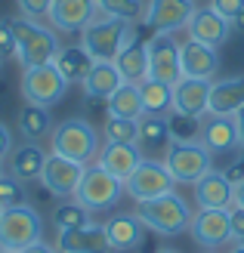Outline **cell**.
Segmentation results:
<instances>
[{
    "mask_svg": "<svg viewBox=\"0 0 244 253\" xmlns=\"http://www.w3.org/2000/svg\"><path fill=\"white\" fill-rule=\"evenodd\" d=\"M12 22V31H16V59L22 62V68H31V65H47V62H56L59 56V31L47 28L37 19H25L16 16L9 19Z\"/></svg>",
    "mask_w": 244,
    "mask_h": 253,
    "instance_id": "6da1fadb",
    "label": "cell"
},
{
    "mask_svg": "<svg viewBox=\"0 0 244 253\" xmlns=\"http://www.w3.org/2000/svg\"><path fill=\"white\" fill-rule=\"evenodd\" d=\"M136 216L143 219L146 229L158 232L164 238H176V235L189 232L192 207L186 204V198H179L176 192H167L161 198L139 201V204H136Z\"/></svg>",
    "mask_w": 244,
    "mask_h": 253,
    "instance_id": "7a4b0ae2",
    "label": "cell"
},
{
    "mask_svg": "<svg viewBox=\"0 0 244 253\" xmlns=\"http://www.w3.org/2000/svg\"><path fill=\"white\" fill-rule=\"evenodd\" d=\"M53 151L68 161H78L84 164V167H90V164H96L99 158V133L96 126L90 124L87 118H68L56 124L53 130Z\"/></svg>",
    "mask_w": 244,
    "mask_h": 253,
    "instance_id": "3957f363",
    "label": "cell"
},
{
    "mask_svg": "<svg viewBox=\"0 0 244 253\" xmlns=\"http://www.w3.org/2000/svg\"><path fill=\"white\" fill-rule=\"evenodd\" d=\"M130 25L133 22L118 19V16H99L81 31V46L93 56V62H114V56L124 49Z\"/></svg>",
    "mask_w": 244,
    "mask_h": 253,
    "instance_id": "277c9868",
    "label": "cell"
},
{
    "mask_svg": "<svg viewBox=\"0 0 244 253\" xmlns=\"http://www.w3.org/2000/svg\"><path fill=\"white\" fill-rule=\"evenodd\" d=\"M164 164L176 185H195L204 173L213 170V155L204 148L201 139L192 142H170V148L164 151Z\"/></svg>",
    "mask_w": 244,
    "mask_h": 253,
    "instance_id": "5b68a950",
    "label": "cell"
},
{
    "mask_svg": "<svg viewBox=\"0 0 244 253\" xmlns=\"http://www.w3.org/2000/svg\"><path fill=\"white\" fill-rule=\"evenodd\" d=\"M37 241H44V219L37 213V207L19 204L0 213V247L25 250Z\"/></svg>",
    "mask_w": 244,
    "mask_h": 253,
    "instance_id": "8992f818",
    "label": "cell"
},
{
    "mask_svg": "<svg viewBox=\"0 0 244 253\" xmlns=\"http://www.w3.org/2000/svg\"><path fill=\"white\" fill-rule=\"evenodd\" d=\"M124 182L118 179V176H111L108 170H102L99 164H90V167L84 170V179L78 185V195H74V201L78 204H84L90 213H105L111 210L118 201L124 198Z\"/></svg>",
    "mask_w": 244,
    "mask_h": 253,
    "instance_id": "52a82bcc",
    "label": "cell"
},
{
    "mask_svg": "<svg viewBox=\"0 0 244 253\" xmlns=\"http://www.w3.org/2000/svg\"><path fill=\"white\" fill-rule=\"evenodd\" d=\"M68 78L56 68V62H47V65H31L22 71V96L25 102L34 105H47L53 108L59 105L68 93Z\"/></svg>",
    "mask_w": 244,
    "mask_h": 253,
    "instance_id": "ba28073f",
    "label": "cell"
},
{
    "mask_svg": "<svg viewBox=\"0 0 244 253\" xmlns=\"http://www.w3.org/2000/svg\"><path fill=\"white\" fill-rule=\"evenodd\" d=\"M124 192L139 204V201H151V198H161L167 192H176V179L170 176L164 161L143 158L139 167L130 173V179L124 182Z\"/></svg>",
    "mask_w": 244,
    "mask_h": 253,
    "instance_id": "9c48e42d",
    "label": "cell"
},
{
    "mask_svg": "<svg viewBox=\"0 0 244 253\" xmlns=\"http://www.w3.org/2000/svg\"><path fill=\"white\" fill-rule=\"evenodd\" d=\"M84 164L78 161H68V158H62V155H47V164H44V173H41V182L44 188L53 198H62V201H68L78 195V185L84 179Z\"/></svg>",
    "mask_w": 244,
    "mask_h": 253,
    "instance_id": "30bf717a",
    "label": "cell"
},
{
    "mask_svg": "<svg viewBox=\"0 0 244 253\" xmlns=\"http://www.w3.org/2000/svg\"><path fill=\"white\" fill-rule=\"evenodd\" d=\"M148 49V78L176 84L183 78V65H179V41L176 34H151V41L146 43Z\"/></svg>",
    "mask_w": 244,
    "mask_h": 253,
    "instance_id": "8fae6325",
    "label": "cell"
},
{
    "mask_svg": "<svg viewBox=\"0 0 244 253\" xmlns=\"http://www.w3.org/2000/svg\"><path fill=\"white\" fill-rule=\"evenodd\" d=\"M192 12H195V0H148L143 22L155 34H176L189 25Z\"/></svg>",
    "mask_w": 244,
    "mask_h": 253,
    "instance_id": "7c38bea8",
    "label": "cell"
},
{
    "mask_svg": "<svg viewBox=\"0 0 244 253\" xmlns=\"http://www.w3.org/2000/svg\"><path fill=\"white\" fill-rule=\"evenodd\" d=\"M189 232H192V238H195V244L207 247V250L226 247V244L235 241L229 210H198V213H192Z\"/></svg>",
    "mask_w": 244,
    "mask_h": 253,
    "instance_id": "4fadbf2b",
    "label": "cell"
},
{
    "mask_svg": "<svg viewBox=\"0 0 244 253\" xmlns=\"http://www.w3.org/2000/svg\"><path fill=\"white\" fill-rule=\"evenodd\" d=\"M102 16L96 0H53L47 22L53 25V31L59 34H81L90 22H96Z\"/></svg>",
    "mask_w": 244,
    "mask_h": 253,
    "instance_id": "5bb4252c",
    "label": "cell"
},
{
    "mask_svg": "<svg viewBox=\"0 0 244 253\" xmlns=\"http://www.w3.org/2000/svg\"><path fill=\"white\" fill-rule=\"evenodd\" d=\"M232 28L235 25L229 19H223L213 6H195V12H192V19L186 25V34H189V41H198L204 46L220 49L232 37Z\"/></svg>",
    "mask_w": 244,
    "mask_h": 253,
    "instance_id": "9a60e30c",
    "label": "cell"
},
{
    "mask_svg": "<svg viewBox=\"0 0 244 253\" xmlns=\"http://www.w3.org/2000/svg\"><path fill=\"white\" fill-rule=\"evenodd\" d=\"M56 250L59 253H114L102 222L78 225V229H62L56 238Z\"/></svg>",
    "mask_w": 244,
    "mask_h": 253,
    "instance_id": "2e32d148",
    "label": "cell"
},
{
    "mask_svg": "<svg viewBox=\"0 0 244 253\" xmlns=\"http://www.w3.org/2000/svg\"><path fill=\"white\" fill-rule=\"evenodd\" d=\"M192 188H195L198 210H229L235 204V182L226 176V170L204 173Z\"/></svg>",
    "mask_w": 244,
    "mask_h": 253,
    "instance_id": "e0dca14e",
    "label": "cell"
},
{
    "mask_svg": "<svg viewBox=\"0 0 244 253\" xmlns=\"http://www.w3.org/2000/svg\"><path fill=\"white\" fill-rule=\"evenodd\" d=\"M210 84L201 78H179L173 84V111H183L192 118H207L210 105Z\"/></svg>",
    "mask_w": 244,
    "mask_h": 253,
    "instance_id": "ac0fdd59",
    "label": "cell"
},
{
    "mask_svg": "<svg viewBox=\"0 0 244 253\" xmlns=\"http://www.w3.org/2000/svg\"><path fill=\"white\" fill-rule=\"evenodd\" d=\"M179 65H183V78L213 81V74L220 71V53L198 41H183L179 43Z\"/></svg>",
    "mask_w": 244,
    "mask_h": 253,
    "instance_id": "d6986e66",
    "label": "cell"
},
{
    "mask_svg": "<svg viewBox=\"0 0 244 253\" xmlns=\"http://www.w3.org/2000/svg\"><path fill=\"white\" fill-rule=\"evenodd\" d=\"M201 142L210 155H235L241 148V139H238V126L235 118H220V115H210L201 126Z\"/></svg>",
    "mask_w": 244,
    "mask_h": 253,
    "instance_id": "ffe728a7",
    "label": "cell"
},
{
    "mask_svg": "<svg viewBox=\"0 0 244 253\" xmlns=\"http://www.w3.org/2000/svg\"><path fill=\"white\" fill-rule=\"evenodd\" d=\"M143 158L146 155H143V148H139L136 142H105V148L99 151L96 164H99L102 170H108L111 176H118L121 182H127Z\"/></svg>",
    "mask_w": 244,
    "mask_h": 253,
    "instance_id": "44dd1931",
    "label": "cell"
},
{
    "mask_svg": "<svg viewBox=\"0 0 244 253\" xmlns=\"http://www.w3.org/2000/svg\"><path fill=\"white\" fill-rule=\"evenodd\" d=\"M47 164V151L41 148V142H22L12 145L9 158H6V173H12L19 182H34L41 179Z\"/></svg>",
    "mask_w": 244,
    "mask_h": 253,
    "instance_id": "7402d4cb",
    "label": "cell"
},
{
    "mask_svg": "<svg viewBox=\"0 0 244 253\" xmlns=\"http://www.w3.org/2000/svg\"><path fill=\"white\" fill-rule=\"evenodd\" d=\"M102 225H105V235H108L111 247L118 253L139 250V244H143V238H146V225L136 213H114V216Z\"/></svg>",
    "mask_w": 244,
    "mask_h": 253,
    "instance_id": "603a6c76",
    "label": "cell"
},
{
    "mask_svg": "<svg viewBox=\"0 0 244 253\" xmlns=\"http://www.w3.org/2000/svg\"><path fill=\"white\" fill-rule=\"evenodd\" d=\"M244 108V78H223L210 84V105L207 115L235 118Z\"/></svg>",
    "mask_w": 244,
    "mask_h": 253,
    "instance_id": "cb8c5ba5",
    "label": "cell"
},
{
    "mask_svg": "<svg viewBox=\"0 0 244 253\" xmlns=\"http://www.w3.org/2000/svg\"><path fill=\"white\" fill-rule=\"evenodd\" d=\"M121 84H124V78H121V71H118L114 62H93V68H90L87 78L81 81L84 96L87 99H99V102H105Z\"/></svg>",
    "mask_w": 244,
    "mask_h": 253,
    "instance_id": "d4e9b609",
    "label": "cell"
},
{
    "mask_svg": "<svg viewBox=\"0 0 244 253\" xmlns=\"http://www.w3.org/2000/svg\"><path fill=\"white\" fill-rule=\"evenodd\" d=\"M56 130L53 115H49L47 105H34V102H25L19 108V133L25 142H44L49 139Z\"/></svg>",
    "mask_w": 244,
    "mask_h": 253,
    "instance_id": "484cf974",
    "label": "cell"
},
{
    "mask_svg": "<svg viewBox=\"0 0 244 253\" xmlns=\"http://www.w3.org/2000/svg\"><path fill=\"white\" fill-rule=\"evenodd\" d=\"M105 115L108 118H127V121H139L146 118V102L139 93V84H121L108 99H105Z\"/></svg>",
    "mask_w": 244,
    "mask_h": 253,
    "instance_id": "4316f807",
    "label": "cell"
},
{
    "mask_svg": "<svg viewBox=\"0 0 244 253\" xmlns=\"http://www.w3.org/2000/svg\"><path fill=\"white\" fill-rule=\"evenodd\" d=\"M170 142H173V136H170V124H167V118H158V115L139 118L136 145L143 148L146 158L158 155V151H167V148H170Z\"/></svg>",
    "mask_w": 244,
    "mask_h": 253,
    "instance_id": "83f0119b",
    "label": "cell"
},
{
    "mask_svg": "<svg viewBox=\"0 0 244 253\" xmlns=\"http://www.w3.org/2000/svg\"><path fill=\"white\" fill-rule=\"evenodd\" d=\"M114 65H118L121 78L127 84H143L148 78V49H146V41L124 43V49L114 56Z\"/></svg>",
    "mask_w": 244,
    "mask_h": 253,
    "instance_id": "f1b7e54d",
    "label": "cell"
},
{
    "mask_svg": "<svg viewBox=\"0 0 244 253\" xmlns=\"http://www.w3.org/2000/svg\"><path fill=\"white\" fill-rule=\"evenodd\" d=\"M139 93H143V102H146V115H158V118L173 115V84L146 78L139 84Z\"/></svg>",
    "mask_w": 244,
    "mask_h": 253,
    "instance_id": "f546056e",
    "label": "cell"
},
{
    "mask_svg": "<svg viewBox=\"0 0 244 253\" xmlns=\"http://www.w3.org/2000/svg\"><path fill=\"white\" fill-rule=\"evenodd\" d=\"M56 68L68 78V84L84 81L87 71L93 68V56H90L84 46H62L59 56H56Z\"/></svg>",
    "mask_w": 244,
    "mask_h": 253,
    "instance_id": "4dcf8cb0",
    "label": "cell"
},
{
    "mask_svg": "<svg viewBox=\"0 0 244 253\" xmlns=\"http://www.w3.org/2000/svg\"><path fill=\"white\" fill-rule=\"evenodd\" d=\"M93 222V213H90L84 204H78V201H62V204L56 207L53 213V225L62 232V229H78V225H90Z\"/></svg>",
    "mask_w": 244,
    "mask_h": 253,
    "instance_id": "1f68e13d",
    "label": "cell"
},
{
    "mask_svg": "<svg viewBox=\"0 0 244 253\" xmlns=\"http://www.w3.org/2000/svg\"><path fill=\"white\" fill-rule=\"evenodd\" d=\"M136 133H139V121L105 115V124H102V139L105 142H136Z\"/></svg>",
    "mask_w": 244,
    "mask_h": 253,
    "instance_id": "d6a6232c",
    "label": "cell"
},
{
    "mask_svg": "<svg viewBox=\"0 0 244 253\" xmlns=\"http://www.w3.org/2000/svg\"><path fill=\"white\" fill-rule=\"evenodd\" d=\"M96 6L102 16H118V19H127V22H139L143 19V0H96Z\"/></svg>",
    "mask_w": 244,
    "mask_h": 253,
    "instance_id": "836d02e7",
    "label": "cell"
},
{
    "mask_svg": "<svg viewBox=\"0 0 244 253\" xmlns=\"http://www.w3.org/2000/svg\"><path fill=\"white\" fill-rule=\"evenodd\" d=\"M167 124H170V136L173 142H192V139L201 136V118H192V115H183V111H173L170 118H167Z\"/></svg>",
    "mask_w": 244,
    "mask_h": 253,
    "instance_id": "e575fe53",
    "label": "cell"
},
{
    "mask_svg": "<svg viewBox=\"0 0 244 253\" xmlns=\"http://www.w3.org/2000/svg\"><path fill=\"white\" fill-rule=\"evenodd\" d=\"M25 198H28V195H25V182H19L12 173H0V210L28 204Z\"/></svg>",
    "mask_w": 244,
    "mask_h": 253,
    "instance_id": "d590c367",
    "label": "cell"
},
{
    "mask_svg": "<svg viewBox=\"0 0 244 253\" xmlns=\"http://www.w3.org/2000/svg\"><path fill=\"white\" fill-rule=\"evenodd\" d=\"M16 59V31L9 19H0V62Z\"/></svg>",
    "mask_w": 244,
    "mask_h": 253,
    "instance_id": "8d00e7d4",
    "label": "cell"
},
{
    "mask_svg": "<svg viewBox=\"0 0 244 253\" xmlns=\"http://www.w3.org/2000/svg\"><path fill=\"white\" fill-rule=\"evenodd\" d=\"M16 6H19V16L41 22V19L49 16V6H53V0H16Z\"/></svg>",
    "mask_w": 244,
    "mask_h": 253,
    "instance_id": "74e56055",
    "label": "cell"
},
{
    "mask_svg": "<svg viewBox=\"0 0 244 253\" xmlns=\"http://www.w3.org/2000/svg\"><path fill=\"white\" fill-rule=\"evenodd\" d=\"M210 6L220 12L223 19H229V22L235 25V19L244 12V0H210Z\"/></svg>",
    "mask_w": 244,
    "mask_h": 253,
    "instance_id": "f35d334b",
    "label": "cell"
},
{
    "mask_svg": "<svg viewBox=\"0 0 244 253\" xmlns=\"http://www.w3.org/2000/svg\"><path fill=\"white\" fill-rule=\"evenodd\" d=\"M9 151H12V133H9V126L0 121V161L9 158Z\"/></svg>",
    "mask_w": 244,
    "mask_h": 253,
    "instance_id": "ab89813d",
    "label": "cell"
},
{
    "mask_svg": "<svg viewBox=\"0 0 244 253\" xmlns=\"http://www.w3.org/2000/svg\"><path fill=\"white\" fill-rule=\"evenodd\" d=\"M19 253H59V250H56V244L37 241V244H31V247H25V250H19Z\"/></svg>",
    "mask_w": 244,
    "mask_h": 253,
    "instance_id": "60d3db41",
    "label": "cell"
},
{
    "mask_svg": "<svg viewBox=\"0 0 244 253\" xmlns=\"http://www.w3.org/2000/svg\"><path fill=\"white\" fill-rule=\"evenodd\" d=\"M235 126H238V139H241V148H244V108L235 115Z\"/></svg>",
    "mask_w": 244,
    "mask_h": 253,
    "instance_id": "b9f144b4",
    "label": "cell"
},
{
    "mask_svg": "<svg viewBox=\"0 0 244 253\" xmlns=\"http://www.w3.org/2000/svg\"><path fill=\"white\" fill-rule=\"evenodd\" d=\"M235 207H244V179L235 182Z\"/></svg>",
    "mask_w": 244,
    "mask_h": 253,
    "instance_id": "7bdbcfd3",
    "label": "cell"
},
{
    "mask_svg": "<svg viewBox=\"0 0 244 253\" xmlns=\"http://www.w3.org/2000/svg\"><path fill=\"white\" fill-rule=\"evenodd\" d=\"M229 253H244V244H232V247H229Z\"/></svg>",
    "mask_w": 244,
    "mask_h": 253,
    "instance_id": "ee69618b",
    "label": "cell"
},
{
    "mask_svg": "<svg viewBox=\"0 0 244 253\" xmlns=\"http://www.w3.org/2000/svg\"><path fill=\"white\" fill-rule=\"evenodd\" d=\"M235 28H241V31H244V12H241V16L235 19Z\"/></svg>",
    "mask_w": 244,
    "mask_h": 253,
    "instance_id": "f6af8a7d",
    "label": "cell"
},
{
    "mask_svg": "<svg viewBox=\"0 0 244 253\" xmlns=\"http://www.w3.org/2000/svg\"><path fill=\"white\" fill-rule=\"evenodd\" d=\"M0 253H19V250H6V247H0Z\"/></svg>",
    "mask_w": 244,
    "mask_h": 253,
    "instance_id": "bcb514c9",
    "label": "cell"
},
{
    "mask_svg": "<svg viewBox=\"0 0 244 253\" xmlns=\"http://www.w3.org/2000/svg\"><path fill=\"white\" fill-rule=\"evenodd\" d=\"M158 253H176V250H158Z\"/></svg>",
    "mask_w": 244,
    "mask_h": 253,
    "instance_id": "7dc6e473",
    "label": "cell"
},
{
    "mask_svg": "<svg viewBox=\"0 0 244 253\" xmlns=\"http://www.w3.org/2000/svg\"><path fill=\"white\" fill-rule=\"evenodd\" d=\"M0 173H6V170H3V161H0Z\"/></svg>",
    "mask_w": 244,
    "mask_h": 253,
    "instance_id": "c3c4849f",
    "label": "cell"
},
{
    "mask_svg": "<svg viewBox=\"0 0 244 253\" xmlns=\"http://www.w3.org/2000/svg\"><path fill=\"white\" fill-rule=\"evenodd\" d=\"M0 65H3V62H0Z\"/></svg>",
    "mask_w": 244,
    "mask_h": 253,
    "instance_id": "681fc988",
    "label": "cell"
},
{
    "mask_svg": "<svg viewBox=\"0 0 244 253\" xmlns=\"http://www.w3.org/2000/svg\"><path fill=\"white\" fill-rule=\"evenodd\" d=\"M0 213H3V210H0Z\"/></svg>",
    "mask_w": 244,
    "mask_h": 253,
    "instance_id": "f907efd6",
    "label": "cell"
}]
</instances>
